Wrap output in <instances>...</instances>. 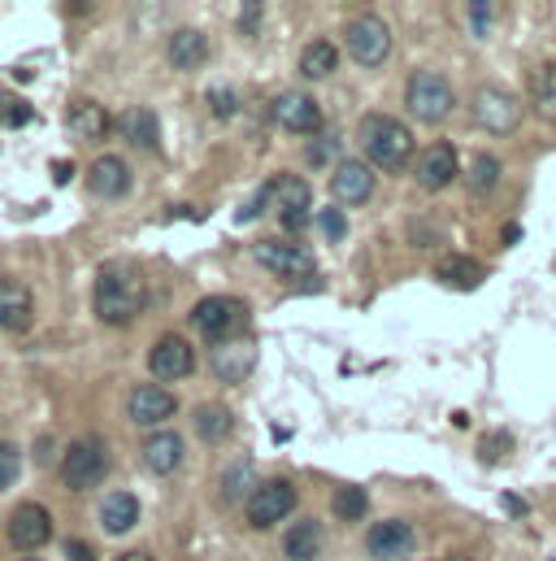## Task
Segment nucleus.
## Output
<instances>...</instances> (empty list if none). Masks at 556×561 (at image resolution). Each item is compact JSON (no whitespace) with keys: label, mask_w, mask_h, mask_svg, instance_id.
I'll list each match as a JSON object with an SVG mask.
<instances>
[{"label":"nucleus","mask_w":556,"mask_h":561,"mask_svg":"<svg viewBox=\"0 0 556 561\" xmlns=\"http://www.w3.org/2000/svg\"><path fill=\"white\" fill-rule=\"evenodd\" d=\"M92 305H96V318L105 327H127L136 322L148 305V279L139 271V262L131 257H114L101 266L96 287H92Z\"/></svg>","instance_id":"1"},{"label":"nucleus","mask_w":556,"mask_h":561,"mask_svg":"<svg viewBox=\"0 0 556 561\" xmlns=\"http://www.w3.org/2000/svg\"><path fill=\"white\" fill-rule=\"evenodd\" d=\"M361 152H366L370 165H379L387 174H401L417 161V140L405 123H396L387 114H370L361 123Z\"/></svg>","instance_id":"2"},{"label":"nucleus","mask_w":556,"mask_h":561,"mask_svg":"<svg viewBox=\"0 0 556 561\" xmlns=\"http://www.w3.org/2000/svg\"><path fill=\"white\" fill-rule=\"evenodd\" d=\"M192 327L213 344L240 340V335H248V305L240 296H205L192 309Z\"/></svg>","instance_id":"3"},{"label":"nucleus","mask_w":556,"mask_h":561,"mask_svg":"<svg viewBox=\"0 0 556 561\" xmlns=\"http://www.w3.org/2000/svg\"><path fill=\"white\" fill-rule=\"evenodd\" d=\"M105 474H109V448H105V439L83 435V439H74L66 448V457H61V483L70 492H92Z\"/></svg>","instance_id":"4"},{"label":"nucleus","mask_w":556,"mask_h":561,"mask_svg":"<svg viewBox=\"0 0 556 561\" xmlns=\"http://www.w3.org/2000/svg\"><path fill=\"white\" fill-rule=\"evenodd\" d=\"M344 48L357 66H383L392 57V31L379 13H357L344 31Z\"/></svg>","instance_id":"5"},{"label":"nucleus","mask_w":556,"mask_h":561,"mask_svg":"<svg viewBox=\"0 0 556 561\" xmlns=\"http://www.w3.org/2000/svg\"><path fill=\"white\" fill-rule=\"evenodd\" d=\"M405 105H409V114L421 118V123H443V118L452 114V105H456V92H452V83H448L443 75L417 70L414 79H409Z\"/></svg>","instance_id":"6"},{"label":"nucleus","mask_w":556,"mask_h":561,"mask_svg":"<svg viewBox=\"0 0 556 561\" xmlns=\"http://www.w3.org/2000/svg\"><path fill=\"white\" fill-rule=\"evenodd\" d=\"M244 514H248V523H253L257 531H270L282 518L296 514V488H291L287 479H266V483H257V492H253V501L244 505Z\"/></svg>","instance_id":"7"},{"label":"nucleus","mask_w":556,"mask_h":561,"mask_svg":"<svg viewBox=\"0 0 556 561\" xmlns=\"http://www.w3.org/2000/svg\"><path fill=\"white\" fill-rule=\"evenodd\" d=\"M474 118H478V127L491 131V136H513L518 123H522V105H518V96H509L505 88L487 83V88L474 92Z\"/></svg>","instance_id":"8"},{"label":"nucleus","mask_w":556,"mask_h":561,"mask_svg":"<svg viewBox=\"0 0 556 561\" xmlns=\"http://www.w3.org/2000/svg\"><path fill=\"white\" fill-rule=\"evenodd\" d=\"M148 370H152V379L165 388V383H178V379H187L192 370H196V353H192V344L183 340V335H161L152 348H148Z\"/></svg>","instance_id":"9"},{"label":"nucleus","mask_w":556,"mask_h":561,"mask_svg":"<svg viewBox=\"0 0 556 561\" xmlns=\"http://www.w3.org/2000/svg\"><path fill=\"white\" fill-rule=\"evenodd\" d=\"M253 257L278 275V279H291V283H309L313 287V257L300 249V244H291V240H262L257 249H253Z\"/></svg>","instance_id":"10"},{"label":"nucleus","mask_w":556,"mask_h":561,"mask_svg":"<svg viewBox=\"0 0 556 561\" xmlns=\"http://www.w3.org/2000/svg\"><path fill=\"white\" fill-rule=\"evenodd\" d=\"M275 118L278 127L291 131V136H322V127H326L322 105L309 92H282L275 101Z\"/></svg>","instance_id":"11"},{"label":"nucleus","mask_w":556,"mask_h":561,"mask_svg":"<svg viewBox=\"0 0 556 561\" xmlns=\"http://www.w3.org/2000/svg\"><path fill=\"white\" fill-rule=\"evenodd\" d=\"M48 540H53V518H48L44 505H18V510L9 514V545H13L18 553H35V549H44Z\"/></svg>","instance_id":"12"},{"label":"nucleus","mask_w":556,"mask_h":561,"mask_svg":"<svg viewBox=\"0 0 556 561\" xmlns=\"http://www.w3.org/2000/svg\"><path fill=\"white\" fill-rule=\"evenodd\" d=\"M417 545L414 527L409 523H401V518H383V523H374L370 531H366V553L374 561H401L409 558Z\"/></svg>","instance_id":"13"},{"label":"nucleus","mask_w":556,"mask_h":561,"mask_svg":"<svg viewBox=\"0 0 556 561\" xmlns=\"http://www.w3.org/2000/svg\"><path fill=\"white\" fill-rule=\"evenodd\" d=\"M456 170H461V161H456V148H452L448 140L421 148V152H417V161H414L417 187H426V192L448 187V183L456 179Z\"/></svg>","instance_id":"14"},{"label":"nucleus","mask_w":556,"mask_h":561,"mask_svg":"<svg viewBox=\"0 0 556 561\" xmlns=\"http://www.w3.org/2000/svg\"><path fill=\"white\" fill-rule=\"evenodd\" d=\"M127 414H131L136 426H161V422H170L178 414V401L161 383H139L136 392L127 397Z\"/></svg>","instance_id":"15"},{"label":"nucleus","mask_w":556,"mask_h":561,"mask_svg":"<svg viewBox=\"0 0 556 561\" xmlns=\"http://www.w3.org/2000/svg\"><path fill=\"white\" fill-rule=\"evenodd\" d=\"M257 366V340L253 335H240V340H227V344H213V375L222 383H244Z\"/></svg>","instance_id":"16"},{"label":"nucleus","mask_w":556,"mask_h":561,"mask_svg":"<svg viewBox=\"0 0 556 561\" xmlns=\"http://www.w3.org/2000/svg\"><path fill=\"white\" fill-rule=\"evenodd\" d=\"M31 322H35L31 287L18 279H0V331H9V335H26Z\"/></svg>","instance_id":"17"},{"label":"nucleus","mask_w":556,"mask_h":561,"mask_svg":"<svg viewBox=\"0 0 556 561\" xmlns=\"http://www.w3.org/2000/svg\"><path fill=\"white\" fill-rule=\"evenodd\" d=\"M331 196L339 205H366L374 196V170L366 161H339L331 174Z\"/></svg>","instance_id":"18"},{"label":"nucleus","mask_w":556,"mask_h":561,"mask_svg":"<svg viewBox=\"0 0 556 561\" xmlns=\"http://www.w3.org/2000/svg\"><path fill=\"white\" fill-rule=\"evenodd\" d=\"M139 457L157 479H165L183 466V435L178 431H148L139 444Z\"/></svg>","instance_id":"19"},{"label":"nucleus","mask_w":556,"mask_h":561,"mask_svg":"<svg viewBox=\"0 0 556 561\" xmlns=\"http://www.w3.org/2000/svg\"><path fill=\"white\" fill-rule=\"evenodd\" d=\"M262 201H266V205H275L278 222H282V218H304V214H309L313 192H309V183H304V179H296V174H278V179L266 183Z\"/></svg>","instance_id":"20"},{"label":"nucleus","mask_w":556,"mask_h":561,"mask_svg":"<svg viewBox=\"0 0 556 561\" xmlns=\"http://www.w3.org/2000/svg\"><path fill=\"white\" fill-rule=\"evenodd\" d=\"M88 187L101 196V201H118V196H127L131 192V165L123 161V157H96L92 161V170H88Z\"/></svg>","instance_id":"21"},{"label":"nucleus","mask_w":556,"mask_h":561,"mask_svg":"<svg viewBox=\"0 0 556 561\" xmlns=\"http://www.w3.org/2000/svg\"><path fill=\"white\" fill-rule=\"evenodd\" d=\"M165 57H170L174 70H196V66H205V57H209V39H205V31L178 26V31L165 39Z\"/></svg>","instance_id":"22"},{"label":"nucleus","mask_w":556,"mask_h":561,"mask_svg":"<svg viewBox=\"0 0 556 561\" xmlns=\"http://www.w3.org/2000/svg\"><path fill=\"white\" fill-rule=\"evenodd\" d=\"M253 492H257V470H253V461H248V457L231 461V466L222 470V479H218V496H222V505H248Z\"/></svg>","instance_id":"23"},{"label":"nucleus","mask_w":556,"mask_h":561,"mask_svg":"<svg viewBox=\"0 0 556 561\" xmlns=\"http://www.w3.org/2000/svg\"><path fill=\"white\" fill-rule=\"evenodd\" d=\"M192 431H196L205 444H222V439H231V431H235V414H231L227 405H218V401H205V405L192 410Z\"/></svg>","instance_id":"24"},{"label":"nucleus","mask_w":556,"mask_h":561,"mask_svg":"<svg viewBox=\"0 0 556 561\" xmlns=\"http://www.w3.org/2000/svg\"><path fill=\"white\" fill-rule=\"evenodd\" d=\"M136 523H139L136 492H109V496L101 501V527H105L109 536H127Z\"/></svg>","instance_id":"25"},{"label":"nucleus","mask_w":556,"mask_h":561,"mask_svg":"<svg viewBox=\"0 0 556 561\" xmlns=\"http://www.w3.org/2000/svg\"><path fill=\"white\" fill-rule=\"evenodd\" d=\"M123 140L139 148V152H157L161 148V123H157V114L152 110H127L123 114Z\"/></svg>","instance_id":"26"},{"label":"nucleus","mask_w":556,"mask_h":561,"mask_svg":"<svg viewBox=\"0 0 556 561\" xmlns=\"http://www.w3.org/2000/svg\"><path fill=\"white\" fill-rule=\"evenodd\" d=\"M282 553L291 561H313L322 553V523L317 518H300V523H291L287 527V536H282Z\"/></svg>","instance_id":"27"},{"label":"nucleus","mask_w":556,"mask_h":561,"mask_svg":"<svg viewBox=\"0 0 556 561\" xmlns=\"http://www.w3.org/2000/svg\"><path fill=\"white\" fill-rule=\"evenodd\" d=\"M435 279L443 283V287H456V291H470V287H478V283L487 279V271H483L478 262H470V257H461V253H448V257H439V266H435Z\"/></svg>","instance_id":"28"},{"label":"nucleus","mask_w":556,"mask_h":561,"mask_svg":"<svg viewBox=\"0 0 556 561\" xmlns=\"http://www.w3.org/2000/svg\"><path fill=\"white\" fill-rule=\"evenodd\" d=\"M70 131L79 136V140H88V144H101L109 131H114V123H109V114L101 110V105H74V114H70Z\"/></svg>","instance_id":"29"},{"label":"nucleus","mask_w":556,"mask_h":561,"mask_svg":"<svg viewBox=\"0 0 556 561\" xmlns=\"http://www.w3.org/2000/svg\"><path fill=\"white\" fill-rule=\"evenodd\" d=\"M339 66V48L331 39H313L304 53H300V75L304 79H331Z\"/></svg>","instance_id":"30"},{"label":"nucleus","mask_w":556,"mask_h":561,"mask_svg":"<svg viewBox=\"0 0 556 561\" xmlns=\"http://www.w3.org/2000/svg\"><path fill=\"white\" fill-rule=\"evenodd\" d=\"M531 101H535V110H540L544 118L556 123V61L535 70V79H531Z\"/></svg>","instance_id":"31"},{"label":"nucleus","mask_w":556,"mask_h":561,"mask_svg":"<svg viewBox=\"0 0 556 561\" xmlns=\"http://www.w3.org/2000/svg\"><path fill=\"white\" fill-rule=\"evenodd\" d=\"M496 183H500V161H496L491 152H478V157L470 161V192H474L478 201H487Z\"/></svg>","instance_id":"32"},{"label":"nucleus","mask_w":556,"mask_h":561,"mask_svg":"<svg viewBox=\"0 0 556 561\" xmlns=\"http://www.w3.org/2000/svg\"><path fill=\"white\" fill-rule=\"evenodd\" d=\"M366 510H370L366 488H339V492H335V518L357 523V518H366Z\"/></svg>","instance_id":"33"},{"label":"nucleus","mask_w":556,"mask_h":561,"mask_svg":"<svg viewBox=\"0 0 556 561\" xmlns=\"http://www.w3.org/2000/svg\"><path fill=\"white\" fill-rule=\"evenodd\" d=\"M18 474H22V453H18V444L0 439V492H9L18 483Z\"/></svg>","instance_id":"34"},{"label":"nucleus","mask_w":556,"mask_h":561,"mask_svg":"<svg viewBox=\"0 0 556 561\" xmlns=\"http://www.w3.org/2000/svg\"><path fill=\"white\" fill-rule=\"evenodd\" d=\"M0 123L4 127H26V123H35V110L18 96H0Z\"/></svg>","instance_id":"35"},{"label":"nucleus","mask_w":556,"mask_h":561,"mask_svg":"<svg viewBox=\"0 0 556 561\" xmlns=\"http://www.w3.org/2000/svg\"><path fill=\"white\" fill-rule=\"evenodd\" d=\"M335 152H339V136H326V131H322V136H313V140H309L304 161H309V165H326Z\"/></svg>","instance_id":"36"},{"label":"nucleus","mask_w":556,"mask_h":561,"mask_svg":"<svg viewBox=\"0 0 556 561\" xmlns=\"http://www.w3.org/2000/svg\"><path fill=\"white\" fill-rule=\"evenodd\" d=\"M317 222H322V236H326L331 244H339V240L348 236V218H344V209H322Z\"/></svg>","instance_id":"37"},{"label":"nucleus","mask_w":556,"mask_h":561,"mask_svg":"<svg viewBox=\"0 0 556 561\" xmlns=\"http://www.w3.org/2000/svg\"><path fill=\"white\" fill-rule=\"evenodd\" d=\"M209 105H213L218 118H235L240 96H235V88H213V92H209Z\"/></svg>","instance_id":"38"},{"label":"nucleus","mask_w":556,"mask_h":561,"mask_svg":"<svg viewBox=\"0 0 556 561\" xmlns=\"http://www.w3.org/2000/svg\"><path fill=\"white\" fill-rule=\"evenodd\" d=\"M409 240H414V244H426V249H435V244L443 240V231L430 227V218H414V222H409Z\"/></svg>","instance_id":"39"},{"label":"nucleus","mask_w":556,"mask_h":561,"mask_svg":"<svg viewBox=\"0 0 556 561\" xmlns=\"http://www.w3.org/2000/svg\"><path fill=\"white\" fill-rule=\"evenodd\" d=\"M509 448H513V439H509L505 431H491V435L478 444V457H483V461H496V457H500V453H509Z\"/></svg>","instance_id":"40"},{"label":"nucleus","mask_w":556,"mask_h":561,"mask_svg":"<svg viewBox=\"0 0 556 561\" xmlns=\"http://www.w3.org/2000/svg\"><path fill=\"white\" fill-rule=\"evenodd\" d=\"M491 13H496V4H487V0H478V4H470V18H474V31H478V35L487 31V22H491Z\"/></svg>","instance_id":"41"},{"label":"nucleus","mask_w":556,"mask_h":561,"mask_svg":"<svg viewBox=\"0 0 556 561\" xmlns=\"http://www.w3.org/2000/svg\"><path fill=\"white\" fill-rule=\"evenodd\" d=\"M66 558H70V561H96V553H92V545L70 540V545H66Z\"/></svg>","instance_id":"42"},{"label":"nucleus","mask_w":556,"mask_h":561,"mask_svg":"<svg viewBox=\"0 0 556 561\" xmlns=\"http://www.w3.org/2000/svg\"><path fill=\"white\" fill-rule=\"evenodd\" d=\"M257 18H262V4H244V18H240V26H244V31H253V26H257Z\"/></svg>","instance_id":"43"},{"label":"nucleus","mask_w":556,"mask_h":561,"mask_svg":"<svg viewBox=\"0 0 556 561\" xmlns=\"http://www.w3.org/2000/svg\"><path fill=\"white\" fill-rule=\"evenodd\" d=\"M500 505H505V510H509L513 518H522V514H526V505H522V496H500Z\"/></svg>","instance_id":"44"},{"label":"nucleus","mask_w":556,"mask_h":561,"mask_svg":"<svg viewBox=\"0 0 556 561\" xmlns=\"http://www.w3.org/2000/svg\"><path fill=\"white\" fill-rule=\"evenodd\" d=\"M114 561H152V553H143V549H131V553H123V558Z\"/></svg>","instance_id":"45"},{"label":"nucleus","mask_w":556,"mask_h":561,"mask_svg":"<svg viewBox=\"0 0 556 561\" xmlns=\"http://www.w3.org/2000/svg\"><path fill=\"white\" fill-rule=\"evenodd\" d=\"M452 561H465V558H452Z\"/></svg>","instance_id":"46"},{"label":"nucleus","mask_w":556,"mask_h":561,"mask_svg":"<svg viewBox=\"0 0 556 561\" xmlns=\"http://www.w3.org/2000/svg\"><path fill=\"white\" fill-rule=\"evenodd\" d=\"M26 561H31V558H26Z\"/></svg>","instance_id":"47"}]
</instances>
